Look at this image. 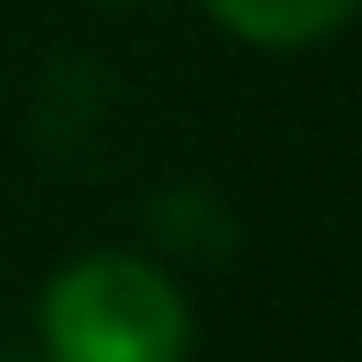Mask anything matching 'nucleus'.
Here are the masks:
<instances>
[{
  "label": "nucleus",
  "instance_id": "nucleus-2",
  "mask_svg": "<svg viewBox=\"0 0 362 362\" xmlns=\"http://www.w3.org/2000/svg\"><path fill=\"white\" fill-rule=\"evenodd\" d=\"M233 40H258V49H306L330 40L354 16V0H202Z\"/></svg>",
  "mask_w": 362,
  "mask_h": 362
},
{
  "label": "nucleus",
  "instance_id": "nucleus-1",
  "mask_svg": "<svg viewBox=\"0 0 362 362\" xmlns=\"http://www.w3.org/2000/svg\"><path fill=\"white\" fill-rule=\"evenodd\" d=\"M194 322L161 266L129 250L73 258L40 290V354L49 362H185Z\"/></svg>",
  "mask_w": 362,
  "mask_h": 362
}]
</instances>
